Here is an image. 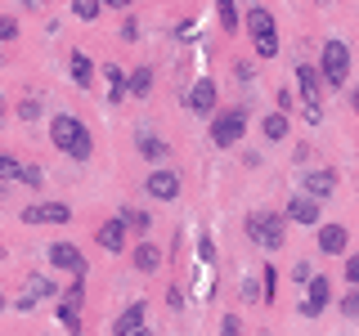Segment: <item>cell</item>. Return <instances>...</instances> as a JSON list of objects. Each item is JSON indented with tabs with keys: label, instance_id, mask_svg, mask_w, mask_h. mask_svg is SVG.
<instances>
[{
	"label": "cell",
	"instance_id": "cell-1",
	"mask_svg": "<svg viewBox=\"0 0 359 336\" xmlns=\"http://www.w3.org/2000/svg\"><path fill=\"white\" fill-rule=\"evenodd\" d=\"M50 139H54V148L67 153L72 162H86V157L95 153V139H90L86 121H81V117H72V112H63V117H54V121H50Z\"/></svg>",
	"mask_w": 359,
	"mask_h": 336
},
{
	"label": "cell",
	"instance_id": "cell-33",
	"mask_svg": "<svg viewBox=\"0 0 359 336\" xmlns=\"http://www.w3.org/2000/svg\"><path fill=\"white\" fill-rule=\"evenodd\" d=\"M41 166H22V184H32V188H41Z\"/></svg>",
	"mask_w": 359,
	"mask_h": 336
},
{
	"label": "cell",
	"instance_id": "cell-40",
	"mask_svg": "<svg viewBox=\"0 0 359 336\" xmlns=\"http://www.w3.org/2000/svg\"><path fill=\"white\" fill-rule=\"evenodd\" d=\"M355 112H359V90H355Z\"/></svg>",
	"mask_w": 359,
	"mask_h": 336
},
{
	"label": "cell",
	"instance_id": "cell-19",
	"mask_svg": "<svg viewBox=\"0 0 359 336\" xmlns=\"http://www.w3.org/2000/svg\"><path fill=\"white\" fill-rule=\"evenodd\" d=\"M67 76H72L81 90H90V81H95V67H90L86 54H72V59H67Z\"/></svg>",
	"mask_w": 359,
	"mask_h": 336
},
{
	"label": "cell",
	"instance_id": "cell-18",
	"mask_svg": "<svg viewBox=\"0 0 359 336\" xmlns=\"http://www.w3.org/2000/svg\"><path fill=\"white\" fill-rule=\"evenodd\" d=\"M135 144H140V153L149 157V162H166V157H171V148H166V144L157 139V134H149V130L135 134Z\"/></svg>",
	"mask_w": 359,
	"mask_h": 336
},
{
	"label": "cell",
	"instance_id": "cell-32",
	"mask_svg": "<svg viewBox=\"0 0 359 336\" xmlns=\"http://www.w3.org/2000/svg\"><path fill=\"white\" fill-rule=\"evenodd\" d=\"M274 291H278V274L274 265H265V300H274Z\"/></svg>",
	"mask_w": 359,
	"mask_h": 336
},
{
	"label": "cell",
	"instance_id": "cell-38",
	"mask_svg": "<svg viewBox=\"0 0 359 336\" xmlns=\"http://www.w3.org/2000/svg\"><path fill=\"white\" fill-rule=\"evenodd\" d=\"M104 5H108V9H126L130 0H104Z\"/></svg>",
	"mask_w": 359,
	"mask_h": 336
},
{
	"label": "cell",
	"instance_id": "cell-36",
	"mask_svg": "<svg viewBox=\"0 0 359 336\" xmlns=\"http://www.w3.org/2000/svg\"><path fill=\"white\" fill-rule=\"evenodd\" d=\"M346 278L359 287V255H351V260H346Z\"/></svg>",
	"mask_w": 359,
	"mask_h": 336
},
{
	"label": "cell",
	"instance_id": "cell-35",
	"mask_svg": "<svg viewBox=\"0 0 359 336\" xmlns=\"http://www.w3.org/2000/svg\"><path fill=\"white\" fill-rule=\"evenodd\" d=\"M292 278H297V283H310V278H314V274H310V265H306V260H301V265H292Z\"/></svg>",
	"mask_w": 359,
	"mask_h": 336
},
{
	"label": "cell",
	"instance_id": "cell-39",
	"mask_svg": "<svg viewBox=\"0 0 359 336\" xmlns=\"http://www.w3.org/2000/svg\"><path fill=\"white\" fill-rule=\"evenodd\" d=\"M135 336H153V332H149V328H140V332H135Z\"/></svg>",
	"mask_w": 359,
	"mask_h": 336
},
{
	"label": "cell",
	"instance_id": "cell-6",
	"mask_svg": "<svg viewBox=\"0 0 359 336\" xmlns=\"http://www.w3.org/2000/svg\"><path fill=\"white\" fill-rule=\"evenodd\" d=\"M67 220H72V206H63V202H36L22 211V224H67Z\"/></svg>",
	"mask_w": 359,
	"mask_h": 336
},
{
	"label": "cell",
	"instance_id": "cell-3",
	"mask_svg": "<svg viewBox=\"0 0 359 336\" xmlns=\"http://www.w3.org/2000/svg\"><path fill=\"white\" fill-rule=\"evenodd\" d=\"M319 76H323V90H341L346 85V76H351V50H346V41H328V45H323Z\"/></svg>",
	"mask_w": 359,
	"mask_h": 336
},
{
	"label": "cell",
	"instance_id": "cell-12",
	"mask_svg": "<svg viewBox=\"0 0 359 336\" xmlns=\"http://www.w3.org/2000/svg\"><path fill=\"white\" fill-rule=\"evenodd\" d=\"M283 220H297V224H319V202H314L310 193H297L287 202V216Z\"/></svg>",
	"mask_w": 359,
	"mask_h": 336
},
{
	"label": "cell",
	"instance_id": "cell-11",
	"mask_svg": "<svg viewBox=\"0 0 359 336\" xmlns=\"http://www.w3.org/2000/svg\"><path fill=\"white\" fill-rule=\"evenodd\" d=\"M140 328H144V300H130V305L117 314V323H112V336H135Z\"/></svg>",
	"mask_w": 359,
	"mask_h": 336
},
{
	"label": "cell",
	"instance_id": "cell-4",
	"mask_svg": "<svg viewBox=\"0 0 359 336\" xmlns=\"http://www.w3.org/2000/svg\"><path fill=\"white\" fill-rule=\"evenodd\" d=\"M247 27H252L256 54H261V59H274V54H278V31H274V14L256 5L252 14H247Z\"/></svg>",
	"mask_w": 359,
	"mask_h": 336
},
{
	"label": "cell",
	"instance_id": "cell-22",
	"mask_svg": "<svg viewBox=\"0 0 359 336\" xmlns=\"http://www.w3.org/2000/svg\"><path fill=\"white\" fill-rule=\"evenodd\" d=\"M149 90H153V72H149V67H140V72H130V76H126V94L144 99Z\"/></svg>",
	"mask_w": 359,
	"mask_h": 336
},
{
	"label": "cell",
	"instance_id": "cell-13",
	"mask_svg": "<svg viewBox=\"0 0 359 336\" xmlns=\"http://www.w3.org/2000/svg\"><path fill=\"white\" fill-rule=\"evenodd\" d=\"M297 81H301V94H306V104H310V108H319V94H323V76H319V67L301 63V67H297Z\"/></svg>",
	"mask_w": 359,
	"mask_h": 336
},
{
	"label": "cell",
	"instance_id": "cell-24",
	"mask_svg": "<svg viewBox=\"0 0 359 336\" xmlns=\"http://www.w3.org/2000/svg\"><path fill=\"white\" fill-rule=\"evenodd\" d=\"M99 9H104V0H72V14L81 18V22H95Z\"/></svg>",
	"mask_w": 359,
	"mask_h": 336
},
{
	"label": "cell",
	"instance_id": "cell-28",
	"mask_svg": "<svg viewBox=\"0 0 359 336\" xmlns=\"http://www.w3.org/2000/svg\"><path fill=\"white\" fill-rule=\"evenodd\" d=\"M341 314H346V318H359V287H351L341 296Z\"/></svg>",
	"mask_w": 359,
	"mask_h": 336
},
{
	"label": "cell",
	"instance_id": "cell-7",
	"mask_svg": "<svg viewBox=\"0 0 359 336\" xmlns=\"http://www.w3.org/2000/svg\"><path fill=\"white\" fill-rule=\"evenodd\" d=\"M50 265H54V269H67L72 278L86 274V255L76 251L72 242H54V246H50Z\"/></svg>",
	"mask_w": 359,
	"mask_h": 336
},
{
	"label": "cell",
	"instance_id": "cell-16",
	"mask_svg": "<svg viewBox=\"0 0 359 336\" xmlns=\"http://www.w3.org/2000/svg\"><path fill=\"white\" fill-rule=\"evenodd\" d=\"M45 296H54V283H50V278H27L18 309H36V300H45Z\"/></svg>",
	"mask_w": 359,
	"mask_h": 336
},
{
	"label": "cell",
	"instance_id": "cell-29",
	"mask_svg": "<svg viewBox=\"0 0 359 336\" xmlns=\"http://www.w3.org/2000/svg\"><path fill=\"white\" fill-rule=\"evenodd\" d=\"M59 318H63V328L72 332V336L81 332V318H76V309H72V305H59Z\"/></svg>",
	"mask_w": 359,
	"mask_h": 336
},
{
	"label": "cell",
	"instance_id": "cell-37",
	"mask_svg": "<svg viewBox=\"0 0 359 336\" xmlns=\"http://www.w3.org/2000/svg\"><path fill=\"white\" fill-rule=\"evenodd\" d=\"M166 300H171V309H180V305H184V291L171 287V291H166Z\"/></svg>",
	"mask_w": 359,
	"mask_h": 336
},
{
	"label": "cell",
	"instance_id": "cell-20",
	"mask_svg": "<svg viewBox=\"0 0 359 336\" xmlns=\"http://www.w3.org/2000/svg\"><path fill=\"white\" fill-rule=\"evenodd\" d=\"M157 265H162V251H157L153 242H140V246H135V269H140V274H153Z\"/></svg>",
	"mask_w": 359,
	"mask_h": 336
},
{
	"label": "cell",
	"instance_id": "cell-30",
	"mask_svg": "<svg viewBox=\"0 0 359 336\" xmlns=\"http://www.w3.org/2000/svg\"><path fill=\"white\" fill-rule=\"evenodd\" d=\"M18 117H22V121H36V117H41V99H27V104L18 108Z\"/></svg>",
	"mask_w": 359,
	"mask_h": 336
},
{
	"label": "cell",
	"instance_id": "cell-9",
	"mask_svg": "<svg viewBox=\"0 0 359 336\" xmlns=\"http://www.w3.org/2000/svg\"><path fill=\"white\" fill-rule=\"evenodd\" d=\"M184 104H189V112H198V117H211V112H216V81H207V76L194 81Z\"/></svg>",
	"mask_w": 359,
	"mask_h": 336
},
{
	"label": "cell",
	"instance_id": "cell-8",
	"mask_svg": "<svg viewBox=\"0 0 359 336\" xmlns=\"http://www.w3.org/2000/svg\"><path fill=\"white\" fill-rule=\"evenodd\" d=\"M144 193L157 197V202H171V197H180V175H175V171H153L149 179H144Z\"/></svg>",
	"mask_w": 359,
	"mask_h": 336
},
{
	"label": "cell",
	"instance_id": "cell-15",
	"mask_svg": "<svg viewBox=\"0 0 359 336\" xmlns=\"http://www.w3.org/2000/svg\"><path fill=\"white\" fill-rule=\"evenodd\" d=\"M346 242H351V233H346L341 224H323V229H319V251L323 255H341Z\"/></svg>",
	"mask_w": 359,
	"mask_h": 336
},
{
	"label": "cell",
	"instance_id": "cell-14",
	"mask_svg": "<svg viewBox=\"0 0 359 336\" xmlns=\"http://www.w3.org/2000/svg\"><path fill=\"white\" fill-rule=\"evenodd\" d=\"M301 188H306L314 202H319V197H332V193H337V171H310Z\"/></svg>",
	"mask_w": 359,
	"mask_h": 336
},
{
	"label": "cell",
	"instance_id": "cell-41",
	"mask_svg": "<svg viewBox=\"0 0 359 336\" xmlns=\"http://www.w3.org/2000/svg\"><path fill=\"white\" fill-rule=\"evenodd\" d=\"M0 309H5V296H0Z\"/></svg>",
	"mask_w": 359,
	"mask_h": 336
},
{
	"label": "cell",
	"instance_id": "cell-31",
	"mask_svg": "<svg viewBox=\"0 0 359 336\" xmlns=\"http://www.w3.org/2000/svg\"><path fill=\"white\" fill-rule=\"evenodd\" d=\"M220 336H243V323L233 318V314H224V323H220Z\"/></svg>",
	"mask_w": 359,
	"mask_h": 336
},
{
	"label": "cell",
	"instance_id": "cell-10",
	"mask_svg": "<svg viewBox=\"0 0 359 336\" xmlns=\"http://www.w3.org/2000/svg\"><path fill=\"white\" fill-rule=\"evenodd\" d=\"M328 300H332V287H328V278H310V296L301 300V314H306V318H319Z\"/></svg>",
	"mask_w": 359,
	"mask_h": 336
},
{
	"label": "cell",
	"instance_id": "cell-34",
	"mask_svg": "<svg viewBox=\"0 0 359 336\" xmlns=\"http://www.w3.org/2000/svg\"><path fill=\"white\" fill-rule=\"evenodd\" d=\"M18 36V22L14 18H0V41H14Z\"/></svg>",
	"mask_w": 359,
	"mask_h": 336
},
{
	"label": "cell",
	"instance_id": "cell-26",
	"mask_svg": "<svg viewBox=\"0 0 359 336\" xmlns=\"http://www.w3.org/2000/svg\"><path fill=\"white\" fill-rule=\"evenodd\" d=\"M216 14H220V27L224 31H238V9H233V0H220Z\"/></svg>",
	"mask_w": 359,
	"mask_h": 336
},
{
	"label": "cell",
	"instance_id": "cell-5",
	"mask_svg": "<svg viewBox=\"0 0 359 336\" xmlns=\"http://www.w3.org/2000/svg\"><path fill=\"white\" fill-rule=\"evenodd\" d=\"M243 130H247V112L229 108V112H220V117L211 121V144H216V148H229V144L243 139Z\"/></svg>",
	"mask_w": 359,
	"mask_h": 336
},
{
	"label": "cell",
	"instance_id": "cell-25",
	"mask_svg": "<svg viewBox=\"0 0 359 336\" xmlns=\"http://www.w3.org/2000/svg\"><path fill=\"white\" fill-rule=\"evenodd\" d=\"M104 76H108V99H121L126 94V76H121V67H104Z\"/></svg>",
	"mask_w": 359,
	"mask_h": 336
},
{
	"label": "cell",
	"instance_id": "cell-17",
	"mask_svg": "<svg viewBox=\"0 0 359 336\" xmlns=\"http://www.w3.org/2000/svg\"><path fill=\"white\" fill-rule=\"evenodd\" d=\"M95 238H99V246H104V251H121V246H126V224H121V220H108L104 229L95 233Z\"/></svg>",
	"mask_w": 359,
	"mask_h": 336
},
{
	"label": "cell",
	"instance_id": "cell-21",
	"mask_svg": "<svg viewBox=\"0 0 359 336\" xmlns=\"http://www.w3.org/2000/svg\"><path fill=\"white\" fill-rule=\"evenodd\" d=\"M261 130H265V139H287V112H269V117L261 121Z\"/></svg>",
	"mask_w": 359,
	"mask_h": 336
},
{
	"label": "cell",
	"instance_id": "cell-23",
	"mask_svg": "<svg viewBox=\"0 0 359 336\" xmlns=\"http://www.w3.org/2000/svg\"><path fill=\"white\" fill-rule=\"evenodd\" d=\"M121 224H130L135 233H149V229H153L149 211H135V206H126V211H121Z\"/></svg>",
	"mask_w": 359,
	"mask_h": 336
},
{
	"label": "cell",
	"instance_id": "cell-2",
	"mask_svg": "<svg viewBox=\"0 0 359 336\" xmlns=\"http://www.w3.org/2000/svg\"><path fill=\"white\" fill-rule=\"evenodd\" d=\"M247 238L261 242L265 251H278V246L287 242V220L278 216V211H252V216H247Z\"/></svg>",
	"mask_w": 359,
	"mask_h": 336
},
{
	"label": "cell",
	"instance_id": "cell-27",
	"mask_svg": "<svg viewBox=\"0 0 359 336\" xmlns=\"http://www.w3.org/2000/svg\"><path fill=\"white\" fill-rule=\"evenodd\" d=\"M5 179H22V162L9 157V153H0V184H5Z\"/></svg>",
	"mask_w": 359,
	"mask_h": 336
}]
</instances>
